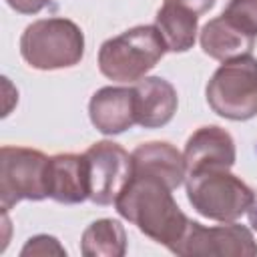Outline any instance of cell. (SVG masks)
<instances>
[{
    "instance_id": "6da1fadb",
    "label": "cell",
    "mask_w": 257,
    "mask_h": 257,
    "mask_svg": "<svg viewBox=\"0 0 257 257\" xmlns=\"http://www.w3.org/2000/svg\"><path fill=\"white\" fill-rule=\"evenodd\" d=\"M171 191L173 189L165 181L153 175L133 173L131 181L114 201L116 213L122 219L149 239L165 245L169 251L181 241L191 221L181 211Z\"/></svg>"
},
{
    "instance_id": "7a4b0ae2",
    "label": "cell",
    "mask_w": 257,
    "mask_h": 257,
    "mask_svg": "<svg viewBox=\"0 0 257 257\" xmlns=\"http://www.w3.org/2000/svg\"><path fill=\"white\" fill-rule=\"evenodd\" d=\"M167 46L155 24L133 26L104 40L98 48V70L114 82H139L165 56Z\"/></svg>"
},
{
    "instance_id": "3957f363",
    "label": "cell",
    "mask_w": 257,
    "mask_h": 257,
    "mask_svg": "<svg viewBox=\"0 0 257 257\" xmlns=\"http://www.w3.org/2000/svg\"><path fill=\"white\" fill-rule=\"evenodd\" d=\"M20 54L36 70L70 68L84 56V34L68 18L34 20L20 36Z\"/></svg>"
},
{
    "instance_id": "277c9868",
    "label": "cell",
    "mask_w": 257,
    "mask_h": 257,
    "mask_svg": "<svg viewBox=\"0 0 257 257\" xmlns=\"http://www.w3.org/2000/svg\"><path fill=\"white\" fill-rule=\"evenodd\" d=\"M187 199L199 215L231 223L247 213L255 191L229 169H205L187 175Z\"/></svg>"
},
{
    "instance_id": "5b68a950",
    "label": "cell",
    "mask_w": 257,
    "mask_h": 257,
    "mask_svg": "<svg viewBox=\"0 0 257 257\" xmlns=\"http://www.w3.org/2000/svg\"><path fill=\"white\" fill-rule=\"evenodd\" d=\"M211 110L227 120L257 116V58L251 54L225 60L205 88Z\"/></svg>"
},
{
    "instance_id": "8992f818",
    "label": "cell",
    "mask_w": 257,
    "mask_h": 257,
    "mask_svg": "<svg viewBox=\"0 0 257 257\" xmlns=\"http://www.w3.org/2000/svg\"><path fill=\"white\" fill-rule=\"evenodd\" d=\"M48 159L44 153L28 147L0 149V207L10 211L16 203L42 201L48 197L46 173Z\"/></svg>"
},
{
    "instance_id": "52a82bcc",
    "label": "cell",
    "mask_w": 257,
    "mask_h": 257,
    "mask_svg": "<svg viewBox=\"0 0 257 257\" xmlns=\"http://www.w3.org/2000/svg\"><path fill=\"white\" fill-rule=\"evenodd\" d=\"M173 253L181 257H255L257 241L245 225L235 221L217 227H205L199 221H189L187 231L175 245Z\"/></svg>"
},
{
    "instance_id": "ba28073f",
    "label": "cell",
    "mask_w": 257,
    "mask_h": 257,
    "mask_svg": "<svg viewBox=\"0 0 257 257\" xmlns=\"http://www.w3.org/2000/svg\"><path fill=\"white\" fill-rule=\"evenodd\" d=\"M88 171V199L112 205L133 177L131 155L112 141H98L84 151Z\"/></svg>"
},
{
    "instance_id": "9c48e42d",
    "label": "cell",
    "mask_w": 257,
    "mask_h": 257,
    "mask_svg": "<svg viewBox=\"0 0 257 257\" xmlns=\"http://www.w3.org/2000/svg\"><path fill=\"white\" fill-rule=\"evenodd\" d=\"M183 157L187 175H193L205 169H231L237 159V149L233 137L225 128L207 124L187 139Z\"/></svg>"
},
{
    "instance_id": "30bf717a",
    "label": "cell",
    "mask_w": 257,
    "mask_h": 257,
    "mask_svg": "<svg viewBox=\"0 0 257 257\" xmlns=\"http://www.w3.org/2000/svg\"><path fill=\"white\" fill-rule=\"evenodd\" d=\"M92 126L102 135H120L137 124L133 86H102L88 102Z\"/></svg>"
},
{
    "instance_id": "8fae6325",
    "label": "cell",
    "mask_w": 257,
    "mask_h": 257,
    "mask_svg": "<svg viewBox=\"0 0 257 257\" xmlns=\"http://www.w3.org/2000/svg\"><path fill=\"white\" fill-rule=\"evenodd\" d=\"M137 124L143 128H161L177 112L179 96L175 86L161 76H145L133 86Z\"/></svg>"
},
{
    "instance_id": "7c38bea8",
    "label": "cell",
    "mask_w": 257,
    "mask_h": 257,
    "mask_svg": "<svg viewBox=\"0 0 257 257\" xmlns=\"http://www.w3.org/2000/svg\"><path fill=\"white\" fill-rule=\"evenodd\" d=\"M46 187L48 197L64 203L76 205L88 199V171L86 159L74 153H60L48 159V173H46Z\"/></svg>"
},
{
    "instance_id": "4fadbf2b",
    "label": "cell",
    "mask_w": 257,
    "mask_h": 257,
    "mask_svg": "<svg viewBox=\"0 0 257 257\" xmlns=\"http://www.w3.org/2000/svg\"><path fill=\"white\" fill-rule=\"evenodd\" d=\"M131 159H133V173L153 175L165 181L173 191L179 189L187 179L185 157L171 143L165 141L143 143L131 153Z\"/></svg>"
},
{
    "instance_id": "5bb4252c",
    "label": "cell",
    "mask_w": 257,
    "mask_h": 257,
    "mask_svg": "<svg viewBox=\"0 0 257 257\" xmlns=\"http://www.w3.org/2000/svg\"><path fill=\"white\" fill-rule=\"evenodd\" d=\"M199 42L203 52L219 62L251 54L255 46V36L241 30L237 24H233L225 14H219L217 18L209 20L199 34Z\"/></svg>"
},
{
    "instance_id": "9a60e30c",
    "label": "cell",
    "mask_w": 257,
    "mask_h": 257,
    "mask_svg": "<svg viewBox=\"0 0 257 257\" xmlns=\"http://www.w3.org/2000/svg\"><path fill=\"white\" fill-rule=\"evenodd\" d=\"M155 26L167 46V52H187L197 40L199 16L179 4L163 2L155 16Z\"/></svg>"
},
{
    "instance_id": "2e32d148",
    "label": "cell",
    "mask_w": 257,
    "mask_h": 257,
    "mask_svg": "<svg viewBox=\"0 0 257 257\" xmlns=\"http://www.w3.org/2000/svg\"><path fill=\"white\" fill-rule=\"evenodd\" d=\"M84 257H122L126 253V231L116 219L92 221L80 239Z\"/></svg>"
},
{
    "instance_id": "e0dca14e",
    "label": "cell",
    "mask_w": 257,
    "mask_h": 257,
    "mask_svg": "<svg viewBox=\"0 0 257 257\" xmlns=\"http://www.w3.org/2000/svg\"><path fill=\"white\" fill-rule=\"evenodd\" d=\"M223 14L241 30L257 38V0H229Z\"/></svg>"
},
{
    "instance_id": "ac0fdd59",
    "label": "cell",
    "mask_w": 257,
    "mask_h": 257,
    "mask_svg": "<svg viewBox=\"0 0 257 257\" xmlns=\"http://www.w3.org/2000/svg\"><path fill=\"white\" fill-rule=\"evenodd\" d=\"M20 255L22 257H30V255H42V257L44 255H66V249L52 235H34L26 241Z\"/></svg>"
},
{
    "instance_id": "d6986e66",
    "label": "cell",
    "mask_w": 257,
    "mask_h": 257,
    "mask_svg": "<svg viewBox=\"0 0 257 257\" xmlns=\"http://www.w3.org/2000/svg\"><path fill=\"white\" fill-rule=\"evenodd\" d=\"M52 0H6V4L16 10L18 14H38L44 10Z\"/></svg>"
},
{
    "instance_id": "ffe728a7",
    "label": "cell",
    "mask_w": 257,
    "mask_h": 257,
    "mask_svg": "<svg viewBox=\"0 0 257 257\" xmlns=\"http://www.w3.org/2000/svg\"><path fill=\"white\" fill-rule=\"evenodd\" d=\"M165 2H171V4H179L191 12H195L197 16L209 12L213 6H215V0H165Z\"/></svg>"
},
{
    "instance_id": "44dd1931",
    "label": "cell",
    "mask_w": 257,
    "mask_h": 257,
    "mask_svg": "<svg viewBox=\"0 0 257 257\" xmlns=\"http://www.w3.org/2000/svg\"><path fill=\"white\" fill-rule=\"evenodd\" d=\"M247 217H249V225H251V229L257 231V195H255L251 207L247 209Z\"/></svg>"
}]
</instances>
